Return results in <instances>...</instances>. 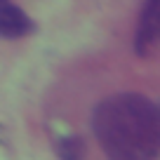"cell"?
Returning <instances> with one entry per match:
<instances>
[{
	"mask_svg": "<svg viewBox=\"0 0 160 160\" xmlns=\"http://www.w3.org/2000/svg\"><path fill=\"white\" fill-rule=\"evenodd\" d=\"M92 132L108 160H155L160 113L155 101L137 92L111 94L92 113Z\"/></svg>",
	"mask_w": 160,
	"mask_h": 160,
	"instance_id": "1",
	"label": "cell"
},
{
	"mask_svg": "<svg viewBox=\"0 0 160 160\" xmlns=\"http://www.w3.org/2000/svg\"><path fill=\"white\" fill-rule=\"evenodd\" d=\"M160 35V0H144L139 12V24L134 35V52L139 57H148Z\"/></svg>",
	"mask_w": 160,
	"mask_h": 160,
	"instance_id": "2",
	"label": "cell"
},
{
	"mask_svg": "<svg viewBox=\"0 0 160 160\" xmlns=\"http://www.w3.org/2000/svg\"><path fill=\"white\" fill-rule=\"evenodd\" d=\"M35 24L21 7H17L12 0H0V38L17 40L33 33Z\"/></svg>",
	"mask_w": 160,
	"mask_h": 160,
	"instance_id": "3",
	"label": "cell"
},
{
	"mask_svg": "<svg viewBox=\"0 0 160 160\" xmlns=\"http://www.w3.org/2000/svg\"><path fill=\"white\" fill-rule=\"evenodd\" d=\"M54 151H57V155H59V160H85L87 158L85 141H82V137H78V134L57 137Z\"/></svg>",
	"mask_w": 160,
	"mask_h": 160,
	"instance_id": "4",
	"label": "cell"
}]
</instances>
